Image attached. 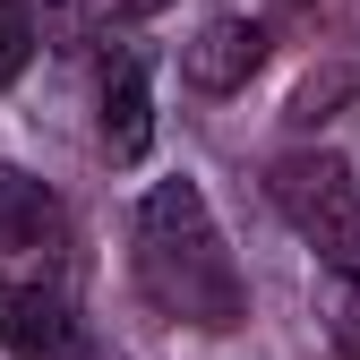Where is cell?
I'll return each mask as SVG.
<instances>
[{
  "label": "cell",
  "mask_w": 360,
  "mask_h": 360,
  "mask_svg": "<svg viewBox=\"0 0 360 360\" xmlns=\"http://www.w3.org/2000/svg\"><path fill=\"white\" fill-rule=\"evenodd\" d=\"M129 266H138L146 309L189 326V335H232L249 318V283H240L232 249L214 232V206H206V189L189 172L155 180L138 198V214H129Z\"/></svg>",
  "instance_id": "6da1fadb"
},
{
  "label": "cell",
  "mask_w": 360,
  "mask_h": 360,
  "mask_svg": "<svg viewBox=\"0 0 360 360\" xmlns=\"http://www.w3.org/2000/svg\"><path fill=\"white\" fill-rule=\"evenodd\" d=\"M266 198H275V214H283L292 232L335 266V275H360V180H352L343 155H326V146L275 155Z\"/></svg>",
  "instance_id": "7a4b0ae2"
},
{
  "label": "cell",
  "mask_w": 360,
  "mask_h": 360,
  "mask_svg": "<svg viewBox=\"0 0 360 360\" xmlns=\"http://www.w3.org/2000/svg\"><path fill=\"white\" fill-rule=\"evenodd\" d=\"M0 343H9V360H112L95 326L77 318L69 283H34V275L0 283Z\"/></svg>",
  "instance_id": "3957f363"
},
{
  "label": "cell",
  "mask_w": 360,
  "mask_h": 360,
  "mask_svg": "<svg viewBox=\"0 0 360 360\" xmlns=\"http://www.w3.org/2000/svg\"><path fill=\"white\" fill-rule=\"evenodd\" d=\"M0 257L34 283H69V214L34 172L0 163Z\"/></svg>",
  "instance_id": "277c9868"
},
{
  "label": "cell",
  "mask_w": 360,
  "mask_h": 360,
  "mask_svg": "<svg viewBox=\"0 0 360 360\" xmlns=\"http://www.w3.org/2000/svg\"><path fill=\"white\" fill-rule=\"evenodd\" d=\"M266 60V26L240 18V9H214L189 43H180V86H198V95H240Z\"/></svg>",
  "instance_id": "5b68a950"
},
{
  "label": "cell",
  "mask_w": 360,
  "mask_h": 360,
  "mask_svg": "<svg viewBox=\"0 0 360 360\" xmlns=\"http://www.w3.org/2000/svg\"><path fill=\"white\" fill-rule=\"evenodd\" d=\"M155 146V95H146V52L120 43L103 52V155L112 163H138Z\"/></svg>",
  "instance_id": "8992f818"
},
{
  "label": "cell",
  "mask_w": 360,
  "mask_h": 360,
  "mask_svg": "<svg viewBox=\"0 0 360 360\" xmlns=\"http://www.w3.org/2000/svg\"><path fill=\"white\" fill-rule=\"evenodd\" d=\"M326 335H335V360H360V275L326 283Z\"/></svg>",
  "instance_id": "52a82bcc"
},
{
  "label": "cell",
  "mask_w": 360,
  "mask_h": 360,
  "mask_svg": "<svg viewBox=\"0 0 360 360\" xmlns=\"http://www.w3.org/2000/svg\"><path fill=\"white\" fill-rule=\"evenodd\" d=\"M34 60V9L26 0H0V86Z\"/></svg>",
  "instance_id": "ba28073f"
},
{
  "label": "cell",
  "mask_w": 360,
  "mask_h": 360,
  "mask_svg": "<svg viewBox=\"0 0 360 360\" xmlns=\"http://www.w3.org/2000/svg\"><path fill=\"white\" fill-rule=\"evenodd\" d=\"M26 9L43 18V34H60V43H69V34H86V26H103V18H112V0H26Z\"/></svg>",
  "instance_id": "9c48e42d"
},
{
  "label": "cell",
  "mask_w": 360,
  "mask_h": 360,
  "mask_svg": "<svg viewBox=\"0 0 360 360\" xmlns=\"http://www.w3.org/2000/svg\"><path fill=\"white\" fill-rule=\"evenodd\" d=\"M155 9H172V0H112V18H155Z\"/></svg>",
  "instance_id": "30bf717a"
},
{
  "label": "cell",
  "mask_w": 360,
  "mask_h": 360,
  "mask_svg": "<svg viewBox=\"0 0 360 360\" xmlns=\"http://www.w3.org/2000/svg\"><path fill=\"white\" fill-rule=\"evenodd\" d=\"M266 9H283V18H300V9H318V0H266Z\"/></svg>",
  "instance_id": "8fae6325"
}]
</instances>
